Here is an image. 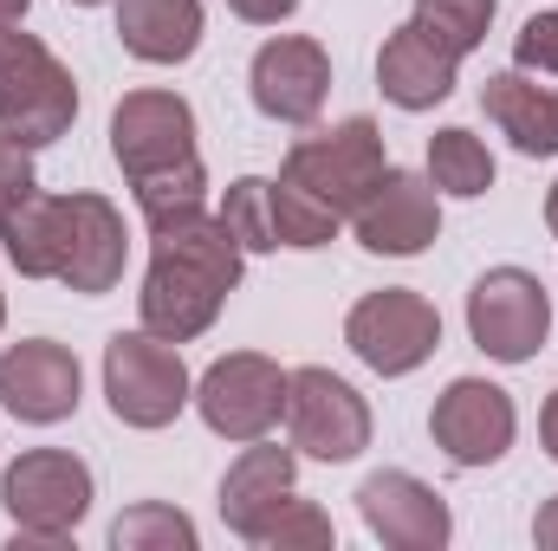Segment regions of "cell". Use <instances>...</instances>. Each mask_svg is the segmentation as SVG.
<instances>
[{
    "instance_id": "5bb4252c",
    "label": "cell",
    "mask_w": 558,
    "mask_h": 551,
    "mask_svg": "<svg viewBox=\"0 0 558 551\" xmlns=\"http://www.w3.org/2000/svg\"><path fill=\"white\" fill-rule=\"evenodd\" d=\"M357 513H364L371 539H384L390 551H441L448 532H454L448 500H441L428 480L403 474V467L371 474V480L357 487Z\"/></svg>"
},
{
    "instance_id": "7a4b0ae2",
    "label": "cell",
    "mask_w": 558,
    "mask_h": 551,
    "mask_svg": "<svg viewBox=\"0 0 558 551\" xmlns=\"http://www.w3.org/2000/svg\"><path fill=\"white\" fill-rule=\"evenodd\" d=\"M149 241H156V254H149V273H143V292H137L143 331H156L169 344H189L221 318L228 292L241 285L247 247L228 234L221 215L175 221V228H162Z\"/></svg>"
},
{
    "instance_id": "836d02e7",
    "label": "cell",
    "mask_w": 558,
    "mask_h": 551,
    "mask_svg": "<svg viewBox=\"0 0 558 551\" xmlns=\"http://www.w3.org/2000/svg\"><path fill=\"white\" fill-rule=\"evenodd\" d=\"M546 228H553V241H558V182H553V195H546Z\"/></svg>"
},
{
    "instance_id": "d6a6232c",
    "label": "cell",
    "mask_w": 558,
    "mask_h": 551,
    "mask_svg": "<svg viewBox=\"0 0 558 551\" xmlns=\"http://www.w3.org/2000/svg\"><path fill=\"white\" fill-rule=\"evenodd\" d=\"M26 20V0H0V26H20Z\"/></svg>"
},
{
    "instance_id": "44dd1931",
    "label": "cell",
    "mask_w": 558,
    "mask_h": 551,
    "mask_svg": "<svg viewBox=\"0 0 558 551\" xmlns=\"http://www.w3.org/2000/svg\"><path fill=\"white\" fill-rule=\"evenodd\" d=\"M131 188H137V215L149 221V234L208 215V169H202V156L169 162V169H149V175H137Z\"/></svg>"
},
{
    "instance_id": "8fae6325",
    "label": "cell",
    "mask_w": 558,
    "mask_h": 551,
    "mask_svg": "<svg viewBox=\"0 0 558 551\" xmlns=\"http://www.w3.org/2000/svg\"><path fill=\"white\" fill-rule=\"evenodd\" d=\"M428 434H435V448L454 467H494L513 448V434H520V409H513V396L500 383L454 377L435 396V409H428Z\"/></svg>"
},
{
    "instance_id": "2e32d148",
    "label": "cell",
    "mask_w": 558,
    "mask_h": 551,
    "mask_svg": "<svg viewBox=\"0 0 558 551\" xmlns=\"http://www.w3.org/2000/svg\"><path fill=\"white\" fill-rule=\"evenodd\" d=\"M351 228H357V247L390 254V260H410V254H422L441 234L435 182L428 175H410V169H384V182L364 195V208L351 215Z\"/></svg>"
},
{
    "instance_id": "8992f818",
    "label": "cell",
    "mask_w": 558,
    "mask_h": 551,
    "mask_svg": "<svg viewBox=\"0 0 558 551\" xmlns=\"http://www.w3.org/2000/svg\"><path fill=\"white\" fill-rule=\"evenodd\" d=\"M105 396H111V415L124 428H169L195 403L182 351L156 331H118L105 344Z\"/></svg>"
},
{
    "instance_id": "484cf974",
    "label": "cell",
    "mask_w": 558,
    "mask_h": 551,
    "mask_svg": "<svg viewBox=\"0 0 558 551\" xmlns=\"http://www.w3.org/2000/svg\"><path fill=\"white\" fill-rule=\"evenodd\" d=\"M274 221H279V247H325L338 234V215L318 208L305 188H292L286 175L274 182Z\"/></svg>"
},
{
    "instance_id": "30bf717a",
    "label": "cell",
    "mask_w": 558,
    "mask_h": 551,
    "mask_svg": "<svg viewBox=\"0 0 558 551\" xmlns=\"http://www.w3.org/2000/svg\"><path fill=\"white\" fill-rule=\"evenodd\" d=\"M286 428H292V448L312 461H357L371 448V403L344 377L305 364L286 377Z\"/></svg>"
},
{
    "instance_id": "1f68e13d",
    "label": "cell",
    "mask_w": 558,
    "mask_h": 551,
    "mask_svg": "<svg viewBox=\"0 0 558 551\" xmlns=\"http://www.w3.org/2000/svg\"><path fill=\"white\" fill-rule=\"evenodd\" d=\"M539 441H546V454L558 461V390L546 396V409H539Z\"/></svg>"
},
{
    "instance_id": "3957f363",
    "label": "cell",
    "mask_w": 558,
    "mask_h": 551,
    "mask_svg": "<svg viewBox=\"0 0 558 551\" xmlns=\"http://www.w3.org/2000/svg\"><path fill=\"white\" fill-rule=\"evenodd\" d=\"M384 169H390L384 131H377L371 118H344V124H331V131H312V137L292 143L279 175H286L292 188H305L318 208H331L338 221H351V215L364 208V195L384 182Z\"/></svg>"
},
{
    "instance_id": "ac0fdd59",
    "label": "cell",
    "mask_w": 558,
    "mask_h": 551,
    "mask_svg": "<svg viewBox=\"0 0 558 551\" xmlns=\"http://www.w3.org/2000/svg\"><path fill=\"white\" fill-rule=\"evenodd\" d=\"M292 474H299V448H267V434L247 441V454L221 480V519H228V532H241L254 546L260 526L292 500Z\"/></svg>"
},
{
    "instance_id": "277c9868",
    "label": "cell",
    "mask_w": 558,
    "mask_h": 551,
    "mask_svg": "<svg viewBox=\"0 0 558 551\" xmlns=\"http://www.w3.org/2000/svg\"><path fill=\"white\" fill-rule=\"evenodd\" d=\"M0 506L13 519V546H59L92 513V467L65 448H26L0 474Z\"/></svg>"
},
{
    "instance_id": "e575fe53",
    "label": "cell",
    "mask_w": 558,
    "mask_h": 551,
    "mask_svg": "<svg viewBox=\"0 0 558 551\" xmlns=\"http://www.w3.org/2000/svg\"><path fill=\"white\" fill-rule=\"evenodd\" d=\"M72 7H98V0H72Z\"/></svg>"
},
{
    "instance_id": "4dcf8cb0",
    "label": "cell",
    "mask_w": 558,
    "mask_h": 551,
    "mask_svg": "<svg viewBox=\"0 0 558 551\" xmlns=\"http://www.w3.org/2000/svg\"><path fill=\"white\" fill-rule=\"evenodd\" d=\"M533 539H539L546 551H558V500H546V506H539V519H533Z\"/></svg>"
},
{
    "instance_id": "7c38bea8",
    "label": "cell",
    "mask_w": 558,
    "mask_h": 551,
    "mask_svg": "<svg viewBox=\"0 0 558 551\" xmlns=\"http://www.w3.org/2000/svg\"><path fill=\"white\" fill-rule=\"evenodd\" d=\"M247 85H254L260 118H274V124H312L325 111V91H331V52L318 39H305V33H279V39H267L254 52Z\"/></svg>"
},
{
    "instance_id": "e0dca14e",
    "label": "cell",
    "mask_w": 558,
    "mask_h": 551,
    "mask_svg": "<svg viewBox=\"0 0 558 551\" xmlns=\"http://www.w3.org/2000/svg\"><path fill=\"white\" fill-rule=\"evenodd\" d=\"M454 72H461V59H454L435 33H422L416 20L397 26V33L384 39V52H377V91H384L397 111H435V105L454 91Z\"/></svg>"
},
{
    "instance_id": "9c48e42d",
    "label": "cell",
    "mask_w": 558,
    "mask_h": 551,
    "mask_svg": "<svg viewBox=\"0 0 558 551\" xmlns=\"http://www.w3.org/2000/svg\"><path fill=\"white\" fill-rule=\"evenodd\" d=\"M286 377L292 370H279L274 357H260V351H228L195 383V409H202V421L221 441H260V434H274L279 415H286Z\"/></svg>"
},
{
    "instance_id": "d590c367",
    "label": "cell",
    "mask_w": 558,
    "mask_h": 551,
    "mask_svg": "<svg viewBox=\"0 0 558 551\" xmlns=\"http://www.w3.org/2000/svg\"><path fill=\"white\" fill-rule=\"evenodd\" d=\"M0 325H7V298H0Z\"/></svg>"
},
{
    "instance_id": "6da1fadb",
    "label": "cell",
    "mask_w": 558,
    "mask_h": 551,
    "mask_svg": "<svg viewBox=\"0 0 558 551\" xmlns=\"http://www.w3.org/2000/svg\"><path fill=\"white\" fill-rule=\"evenodd\" d=\"M0 254L20 279H59L78 298H98L124 279L131 234L105 195H26L0 215Z\"/></svg>"
},
{
    "instance_id": "d4e9b609",
    "label": "cell",
    "mask_w": 558,
    "mask_h": 551,
    "mask_svg": "<svg viewBox=\"0 0 558 551\" xmlns=\"http://www.w3.org/2000/svg\"><path fill=\"white\" fill-rule=\"evenodd\" d=\"M494 7H500V0H416V26L422 33H435L454 59H468V52L487 39Z\"/></svg>"
},
{
    "instance_id": "603a6c76",
    "label": "cell",
    "mask_w": 558,
    "mask_h": 551,
    "mask_svg": "<svg viewBox=\"0 0 558 551\" xmlns=\"http://www.w3.org/2000/svg\"><path fill=\"white\" fill-rule=\"evenodd\" d=\"M221 221H228V234H234L247 254H274V247H279L274 182H260V175H241V182L228 188V201H221Z\"/></svg>"
},
{
    "instance_id": "5b68a950",
    "label": "cell",
    "mask_w": 558,
    "mask_h": 551,
    "mask_svg": "<svg viewBox=\"0 0 558 551\" xmlns=\"http://www.w3.org/2000/svg\"><path fill=\"white\" fill-rule=\"evenodd\" d=\"M78 118V85L72 72L20 26H0V131L26 149L59 143Z\"/></svg>"
},
{
    "instance_id": "f1b7e54d",
    "label": "cell",
    "mask_w": 558,
    "mask_h": 551,
    "mask_svg": "<svg viewBox=\"0 0 558 551\" xmlns=\"http://www.w3.org/2000/svg\"><path fill=\"white\" fill-rule=\"evenodd\" d=\"M33 188H39V175H33V156H26V143L0 131V215H7L13 201H26Z\"/></svg>"
},
{
    "instance_id": "f546056e",
    "label": "cell",
    "mask_w": 558,
    "mask_h": 551,
    "mask_svg": "<svg viewBox=\"0 0 558 551\" xmlns=\"http://www.w3.org/2000/svg\"><path fill=\"white\" fill-rule=\"evenodd\" d=\"M241 20H254V26H279V20H292L299 13V0H228Z\"/></svg>"
},
{
    "instance_id": "7402d4cb",
    "label": "cell",
    "mask_w": 558,
    "mask_h": 551,
    "mask_svg": "<svg viewBox=\"0 0 558 551\" xmlns=\"http://www.w3.org/2000/svg\"><path fill=\"white\" fill-rule=\"evenodd\" d=\"M428 182H435V195H461V201L487 195V188H494V156H487V143L474 137V131H461V124L435 131V137H428Z\"/></svg>"
},
{
    "instance_id": "ba28073f",
    "label": "cell",
    "mask_w": 558,
    "mask_h": 551,
    "mask_svg": "<svg viewBox=\"0 0 558 551\" xmlns=\"http://www.w3.org/2000/svg\"><path fill=\"white\" fill-rule=\"evenodd\" d=\"M546 331H553V298L526 267H494L474 279V292H468L474 351H487L494 364H526V357H539Z\"/></svg>"
},
{
    "instance_id": "d6986e66",
    "label": "cell",
    "mask_w": 558,
    "mask_h": 551,
    "mask_svg": "<svg viewBox=\"0 0 558 551\" xmlns=\"http://www.w3.org/2000/svg\"><path fill=\"white\" fill-rule=\"evenodd\" d=\"M481 111L500 124V137H513L520 156H558V91L533 72H494L481 85Z\"/></svg>"
},
{
    "instance_id": "4fadbf2b",
    "label": "cell",
    "mask_w": 558,
    "mask_h": 551,
    "mask_svg": "<svg viewBox=\"0 0 558 551\" xmlns=\"http://www.w3.org/2000/svg\"><path fill=\"white\" fill-rule=\"evenodd\" d=\"M78 390H85V377H78V357L65 344L20 338V344L0 351V403L20 415V421L52 428V421L78 415Z\"/></svg>"
},
{
    "instance_id": "52a82bcc",
    "label": "cell",
    "mask_w": 558,
    "mask_h": 551,
    "mask_svg": "<svg viewBox=\"0 0 558 551\" xmlns=\"http://www.w3.org/2000/svg\"><path fill=\"white\" fill-rule=\"evenodd\" d=\"M344 344L377 377H410V370H422L435 357V344H441V311L422 292H410V285L364 292L351 305V318H344Z\"/></svg>"
},
{
    "instance_id": "cb8c5ba5",
    "label": "cell",
    "mask_w": 558,
    "mask_h": 551,
    "mask_svg": "<svg viewBox=\"0 0 558 551\" xmlns=\"http://www.w3.org/2000/svg\"><path fill=\"white\" fill-rule=\"evenodd\" d=\"M111 546L118 551H195V519L175 513V506L143 500V506H131V513L111 526Z\"/></svg>"
},
{
    "instance_id": "9a60e30c",
    "label": "cell",
    "mask_w": 558,
    "mask_h": 551,
    "mask_svg": "<svg viewBox=\"0 0 558 551\" xmlns=\"http://www.w3.org/2000/svg\"><path fill=\"white\" fill-rule=\"evenodd\" d=\"M111 156L118 169L137 182L149 169L189 162L195 156V111L175 91H124V105L111 111Z\"/></svg>"
},
{
    "instance_id": "83f0119b",
    "label": "cell",
    "mask_w": 558,
    "mask_h": 551,
    "mask_svg": "<svg viewBox=\"0 0 558 551\" xmlns=\"http://www.w3.org/2000/svg\"><path fill=\"white\" fill-rule=\"evenodd\" d=\"M513 59H520V72H553L558 78V13H533L513 33Z\"/></svg>"
},
{
    "instance_id": "4316f807",
    "label": "cell",
    "mask_w": 558,
    "mask_h": 551,
    "mask_svg": "<svg viewBox=\"0 0 558 551\" xmlns=\"http://www.w3.org/2000/svg\"><path fill=\"white\" fill-rule=\"evenodd\" d=\"M254 546H267V551H325V546H331V519H325L312 500H299V493H292L274 519L260 526V539H254Z\"/></svg>"
},
{
    "instance_id": "ffe728a7",
    "label": "cell",
    "mask_w": 558,
    "mask_h": 551,
    "mask_svg": "<svg viewBox=\"0 0 558 551\" xmlns=\"http://www.w3.org/2000/svg\"><path fill=\"white\" fill-rule=\"evenodd\" d=\"M118 39L143 65H182L202 46V0H118Z\"/></svg>"
}]
</instances>
